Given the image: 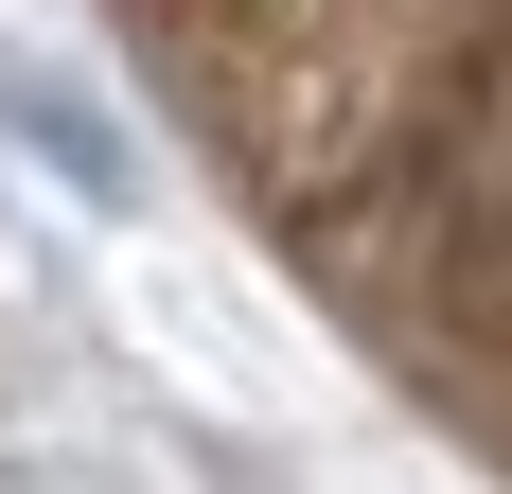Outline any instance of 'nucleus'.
<instances>
[{
    "label": "nucleus",
    "mask_w": 512,
    "mask_h": 494,
    "mask_svg": "<svg viewBox=\"0 0 512 494\" xmlns=\"http://www.w3.org/2000/svg\"><path fill=\"white\" fill-rule=\"evenodd\" d=\"M407 265H424V300H442L477 353H512V18L442 71V106H424V159H407Z\"/></svg>",
    "instance_id": "1"
}]
</instances>
